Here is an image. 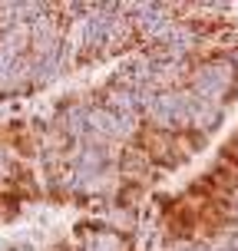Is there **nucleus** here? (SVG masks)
<instances>
[{"mask_svg":"<svg viewBox=\"0 0 238 251\" xmlns=\"http://www.w3.org/2000/svg\"><path fill=\"white\" fill-rule=\"evenodd\" d=\"M152 119L162 123V126H185L192 119V96H179V93L156 96V102H152Z\"/></svg>","mask_w":238,"mask_h":251,"instance_id":"1","label":"nucleus"},{"mask_svg":"<svg viewBox=\"0 0 238 251\" xmlns=\"http://www.w3.org/2000/svg\"><path fill=\"white\" fill-rule=\"evenodd\" d=\"M228 79H232V66H209L205 73L195 79V96L199 100H218L222 96V89L228 86Z\"/></svg>","mask_w":238,"mask_h":251,"instance_id":"2","label":"nucleus"}]
</instances>
